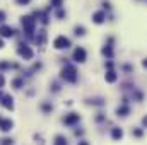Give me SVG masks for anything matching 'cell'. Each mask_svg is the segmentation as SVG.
I'll return each mask as SVG.
<instances>
[{
    "mask_svg": "<svg viewBox=\"0 0 147 145\" xmlns=\"http://www.w3.org/2000/svg\"><path fill=\"white\" fill-rule=\"evenodd\" d=\"M21 22H22V28H24V33H26L28 36L31 38V36H33V33H34V26H36V19H34L33 15H24V17L21 19Z\"/></svg>",
    "mask_w": 147,
    "mask_h": 145,
    "instance_id": "cell-1",
    "label": "cell"
},
{
    "mask_svg": "<svg viewBox=\"0 0 147 145\" xmlns=\"http://www.w3.org/2000/svg\"><path fill=\"white\" fill-rule=\"evenodd\" d=\"M77 68L74 67V65H65L63 67V70H62V79H65L67 82H70V84H74V82H77Z\"/></svg>",
    "mask_w": 147,
    "mask_h": 145,
    "instance_id": "cell-2",
    "label": "cell"
},
{
    "mask_svg": "<svg viewBox=\"0 0 147 145\" xmlns=\"http://www.w3.org/2000/svg\"><path fill=\"white\" fill-rule=\"evenodd\" d=\"M17 53L24 58V60H31L33 58V50L28 46V44H19V48H17Z\"/></svg>",
    "mask_w": 147,
    "mask_h": 145,
    "instance_id": "cell-3",
    "label": "cell"
},
{
    "mask_svg": "<svg viewBox=\"0 0 147 145\" xmlns=\"http://www.w3.org/2000/svg\"><path fill=\"white\" fill-rule=\"evenodd\" d=\"M53 46H55L57 50H67V48L70 46V41H69L65 36H58L55 41H53Z\"/></svg>",
    "mask_w": 147,
    "mask_h": 145,
    "instance_id": "cell-4",
    "label": "cell"
},
{
    "mask_svg": "<svg viewBox=\"0 0 147 145\" xmlns=\"http://www.w3.org/2000/svg\"><path fill=\"white\" fill-rule=\"evenodd\" d=\"M79 119H80V116H79L77 113H70V114H67V116L63 118V123L69 125V126H74L75 123H79Z\"/></svg>",
    "mask_w": 147,
    "mask_h": 145,
    "instance_id": "cell-5",
    "label": "cell"
},
{
    "mask_svg": "<svg viewBox=\"0 0 147 145\" xmlns=\"http://www.w3.org/2000/svg\"><path fill=\"white\" fill-rule=\"evenodd\" d=\"M74 60L79 62V63L86 62V50L84 48H75L74 50Z\"/></svg>",
    "mask_w": 147,
    "mask_h": 145,
    "instance_id": "cell-6",
    "label": "cell"
},
{
    "mask_svg": "<svg viewBox=\"0 0 147 145\" xmlns=\"http://www.w3.org/2000/svg\"><path fill=\"white\" fill-rule=\"evenodd\" d=\"M0 36L2 38H12L14 36V29H12L10 26L2 24V26H0Z\"/></svg>",
    "mask_w": 147,
    "mask_h": 145,
    "instance_id": "cell-7",
    "label": "cell"
},
{
    "mask_svg": "<svg viewBox=\"0 0 147 145\" xmlns=\"http://www.w3.org/2000/svg\"><path fill=\"white\" fill-rule=\"evenodd\" d=\"M2 104H3L5 109H14V97L9 96V94H5L3 99H2Z\"/></svg>",
    "mask_w": 147,
    "mask_h": 145,
    "instance_id": "cell-8",
    "label": "cell"
},
{
    "mask_svg": "<svg viewBox=\"0 0 147 145\" xmlns=\"http://www.w3.org/2000/svg\"><path fill=\"white\" fill-rule=\"evenodd\" d=\"M111 138H113V140H121V138H123V130L118 128V126H115V128L111 130Z\"/></svg>",
    "mask_w": 147,
    "mask_h": 145,
    "instance_id": "cell-9",
    "label": "cell"
},
{
    "mask_svg": "<svg viewBox=\"0 0 147 145\" xmlns=\"http://www.w3.org/2000/svg\"><path fill=\"white\" fill-rule=\"evenodd\" d=\"M12 126H14V123H12L10 119H2V121H0V130H2V132H10Z\"/></svg>",
    "mask_w": 147,
    "mask_h": 145,
    "instance_id": "cell-10",
    "label": "cell"
},
{
    "mask_svg": "<svg viewBox=\"0 0 147 145\" xmlns=\"http://www.w3.org/2000/svg\"><path fill=\"white\" fill-rule=\"evenodd\" d=\"M105 19H106V14H105L103 10H99V12H96V14L92 15V21H94L96 24H101V22H103Z\"/></svg>",
    "mask_w": 147,
    "mask_h": 145,
    "instance_id": "cell-11",
    "label": "cell"
},
{
    "mask_svg": "<svg viewBox=\"0 0 147 145\" xmlns=\"http://www.w3.org/2000/svg\"><path fill=\"white\" fill-rule=\"evenodd\" d=\"M116 114L118 116H127V114H130V108L127 104H123V106H120V108L116 109Z\"/></svg>",
    "mask_w": 147,
    "mask_h": 145,
    "instance_id": "cell-12",
    "label": "cell"
},
{
    "mask_svg": "<svg viewBox=\"0 0 147 145\" xmlns=\"http://www.w3.org/2000/svg\"><path fill=\"white\" fill-rule=\"evenodd\" d=\"M106 82H110V84L116 82V73L113 72V70H110V72L106 73Z\"/></svg>",
    "mask_w": 147,
    "mask_h": 145,
    "instance_id": "cell-13",
    "label": "cell"
},
{
    "mask_svg": "<svg viewBox=\"0 0 147 145\" xmlns=\"http://www.w3.org/2000/svg\"><path fill=\"white\" fill-rule=\"evenodd\" d=\"M22 85H24V80H22V79H14V80H12V87H14V89H21Z\"/></svg>",
    "mask_w": 147,
    "mask_h": 145,
    "instance_id": "cell-14",
    "label": "cell"
},
{
    "mask_svg": "<svg viewBox=\"0 0 147 145\" xmlns=\"http://www.w3.org/2000/svg\"><path fill=\"white\" fill-rule=\"evenodd\" d=\"M45 39H46V33L45 31H39V36L36 38V43L38 44H45Z\"/></svg>",
    "mask_w": 147,
    "mask_h": 145,
    "instance_id": "cell-15",
    "label": "cell"
},
{
    "mask_svg": "<svg viewBox=\"0 0 147 145\" xmlns=\"http://www.w3.org/2000/svg\"><path fill=\"white\" fill-rule=\"evenodd\" d=\"M14 67H17V65L9 63V62H0V70H5V68H14Z\"/></svg>",
    "mask_w": 147,
    "mask_h": 145,
    "instance_id": "cell-16",
    "label": "cell"
},
{
    "mask_svg": "<svg viewBox=\"0 0 147 145\" xmlns=\"http://www.w3.org/2000/svg\"><path fill=\"white\" fill-rule=\"evenodd\" d=\"M87 103H89V104H94V106H103V104H105L103 99H87Z\"/></svg>",
    "mask_w": 147,
    "mask_h": 145,
    "instance_id": "cell-17",
    "label": "cell"
},
{
    "mask_svg": "<svg viewBox=\"0 0 147 145\" xmlns=\"http://www.w3.org/2000/svg\"><path fill=\"white\" fill-rule=\"evenodd\" d=\"M55 142H57V145H67V138L62 137V135H58V137L55 138Z\"/></svg>",
    "mask_w": 147,
    "mask_h": 145,
    "instance_id": "cell-18",
    "label": "cell"
},
{
    "mask_svg": "<svg viewBox=\"0 0 147 145\" xmlns=\"http://www.w3.org/2000/svg\"><path fill=\"white\" fill-rule=\"evenodd\" d=\"M103 55H106L108 58L113 56V50H111V46H105V48H103Z\"/></svg>",
    "mask_w": 147,
    "mask_h": 145,
    "instance_id": "cell-19",
    "label": "cell"
},
{
    "mask_svg": "<svg viewBox=\"0 0 147 145\" xmlns=\"http://www.w3.org/2000/svg\"><path fill=\"white\" fill-rule=\"evenodd\" d=\"M74 31H75V34H77V36H84V34H86V29H84L82 26H77Z\"/></svg>",
    "mask_w": 147,
    "mask_h": 145,
    "instance_id": "cell-20",
    "label": "cell"
},
{
    "mask_svg": "<svg viewBox=\"0 0 147 145\" xmlns=\"http://www.w3.org/2000/svg\"><path fill=\"white\" fill-rule=\"evenodd\" d=\"M132 135H134V137H137V138H140V137L144 135V132H142L140 128H135V130H132Z\"/></svg>",
    "mask_w": 147,
    "mask_h": 145,
    "instance_id": "cell-21",
    "label": "cell"
},
{
    "mask_svg": "<svg viewBox=\"0 0 147 145\" xmlns=\"http://www.w3.org/2000/svg\"><path fill=\"white\" fill-rule=\"evenodd\" d=\"M134 97H135L137 101H142V97H144V94H142L140 91H135V92H134Z\"/></svg>",
    "mask_w": 147,
    "mask_h": 145,
    "instance_id": "cell-22",
    "label": "cell"
},
{
    "mask_svg": "<svg viewBox=\"0 0 147 145\" xmlns=\"http://www.w3.org/2000/svg\"><path fill=\"white\" fill-rule=\"evenodd\" d=\"M2 145H14V140L12 138H3L2 140Z\"/></svg>",
    "mask_w": 147,
    "mask_h": 145,
    "instance_id": "cell-23",
    "label": "cell"
},
{
    "mask_svg": "<svg viewBox=\"0 0 147 145\" xmlns=\"http://www.w3.org/2000/svg\"><path fill=\"white\" fill-rule=\"evenodd\" d=\"M41 108H43V111H45V113H50V111H51V106H50V104H43Z\"/></svg>",
    "mask_w": 147,
    "mask_h": 145,
    "instance_id": "cell-24",
    "label": "cell"
},
{
    "mask_svg": "<svg viewBox=\"0 0 147 145\" xmlns=\"http://www.w3.org/2000/svg\"><path fill=\"white\" fill-rule=\"evenodd\" d=\"M51 3H53V7H60L62 0H51Z\"/></svg>",
    "mask_w": 147,
    "mask_h": 145,
    "instance_id": "cell-25",
    "label": "cell"
},
{
    "mask_svg": "<svg viewBox=\"0 0 147 145\" xmlns=\"http://www.w3.org/2000/svg\"><path fill=\"white\" fill-rule=\"evenodd\" d=\"M16 2H17L19 5H26V3H29L31 0H16Z\"/></svg>",
    "mask_w": 147,
    "mask_h": 145,
    "instance_id": "cell-26",
    "label": "cell"
},
{
    "mask_svg": "<svg viewBox=\"0 0 147 145\" xmlns=\"http://www.w3.org/2000/svg\"><path fill=\"white\" fill-rule=\"evenodd\" d=\"M63 15H65V12H63V10H58V12H57V17H58V19H62Z\"/></svg>",
    "mask_w": 147,
    "mask_h": 145,
    "instance_id": "cell-27",
    "label": "cell"
},
{
    "mask_svg": "<svg viewBox=\"0 0 147 145\" xmlns=\"http://www.w3.org/2000/svg\"><path fill=\"white\" fill-rule=\"evenodd\" d=\"M3 21H5V12L0 10V22H3Z\"/></svg>",
    "mask_w": 147,
    "mask_h": 145,
    "instance_id": "cell-28",
    "label": "cell"
},
{
    "mask_svg": "<svg viewBox=\"0 0 147 145\" xmlns=\"http://www.w3.org/2000/svg\"><path fill=\"white\" fill-rule=\"evenodd\" d=\"M3 84H5V79H3V75L0 73V87H3Z\"/></svg>",
    "mask_w": 147,
    "mask_h": 145,
    "instance_id": "cell-29",
    "label": "cell"
},
{
    "mask_svg": "<svg viewBox=\"0 0 147 145\" xmlns=\"http://www.w3.org/2000/svg\"><path fill=\"white\" fill-rule=\"evenodd\" d=\"M142 125L147 128V116H144V118H142Z\"/></svg>",
    "mask_w": 147,
    "mask_h": 145,
    "instance_id": "cell-30",
    "label": "cell"
},
{
    "mask_svg": "<svg viewBox=\"0 0 147 145\" xmlns=\"http://www.w3.org/2000/svg\"><path fill=\"white\" fill-rule=\"evenodd\" d=\"M103 7L105 9H110V2H103Z\"/></svg>",
    "mask_w": 147,
    "mask_h": 145,
    "instance_id": "cell-31",
    "label": "cell"
},
{
    "mask_svg": "<svg viewBox=\"0 0 147 145\" xmlns=\"http://www.w3.org/2000/svg\"><path fill=\"white\" fill-rule=\"evenodd\" d=\"M106 67L111 70V68H113V62H108V63H106Z\"/></svg>",
    "mask_w": 147,
    "mask_h": 145,
    "instance_id": "cell-32",
    "label": "cell"
},
{
    "mask_svg": "<svg viewBox=\"0 0 147 145\" xmlns=\"http://www.w3.org/2000/svg\"><path fill=\"white\" fill-rule=\"evenodd\" d=\"M77 145H89V144H87V142H84V140H82V142H79V144H77Z\"/></svg>",
    "mask_w": 147,
    "mask_h": 145,
    "instance_id": "cell-33",
    "label": "cell"
},
{
    "mask_svg": "<svg viewBox=\"0 0 147 145\" xmlns=\"http://www.w3.org/2000/svg\"><path fill=\"white\" fill-rule=\"evenodd\" d=\"M142 65H144V67L147 68V60H144V62H142Z\"/></svg>",
    "mask_w": 147,
    "mask_h": 145,
    "instance_id": "cell-34",
    "label": "cell"
},
{
    "mask_svg": "<svg viewBox=\"0 0 147 145\" xmlns=\"http://www.w3.org/2000/svg\"><path fill=\"white\" fill-rule=\"evenodd\" d=\"M2 99H3V94H2V92H0V103H2Z\"/></svg>",
    "mask_w": 147,
    "mask_h": 145,
    "instance_id": "cell-35",
    "label": "cell"
},
{
    "mask_svg": "<svg viewBox=\"0 0 147 145\" xmlns=\"http://www.w3.org/2000/svg\"><path fill=\"white\" fill-rule=\"evenodd\" d=\"M0 48H3V41L2 39H0Z\"/></svg>",
    "mask_w": 147,
    "mask_h": 145,
    "instance_id": "cell-36",
    "label": "cell"
}]
</instances>
